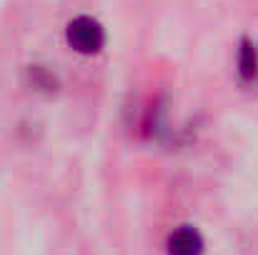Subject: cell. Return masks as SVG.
Wrapping results in <instances>:
<instances>
[{
    "label": "cell",
    "mask_w": 258,
    "mask_h": 255,
    "mask_svg": "<svg viewBox=\"0 0 258 255\" xmlns=\"http://www.w3.org/2000/svg\"><path fill=\"white\" fill-rule=\"evenodd\" d=\"M66 43L78 55H95L105 45V30H103V25L95 18L78 15L66 28Z\"/></svg>",
    "instance_id": "cell-1"
},
{
    "label": "cell",
    "mask_w": 258,
    "mask_h": 255,
    "mask_svg": "<svg viewBox=\"0 0 258 255\" xmlns=\"http://www.w3.org/2000/svg\"><path fill=\"white\" fill-rule=\"evenodd\" d=\"M203 235L193 225H180L175 228L168 240H166V253L168 255H203Z\"/></svg>",
    "instance_id": "cell-2"
},
{
    "label": "cell",
    "mask_w": 258,
    "mask_h": 255,
    "mask_svg": "<svg viewBox=\"0 0 258 255\" xmlns=\"http://www.w3.org/2000/svg\"><path fill=\"white\" fill-rule=\"evenodd\" d=\"M238 75L243 83L256 80L258 75V53L248 40H241V48H238Z\"/></svg>",
    "instance_id": "cell-3"
},
{
    "label": "cell",
    "mask_w": 258,
    "mask_h": 255,
    "mask_svg": "<svg viewBox=\"0 0 258 255\" xmlns=\"http://www.w3.org/2000/svg\"><path fill=\"white\" fill-rule=\"evenodd\" d=\"M30 83H33V88H38V90H55V75L48 73L40 65H33L30 68Z\"/></svg>",
    "instance_id": "cell-4"
}]
</instances>
